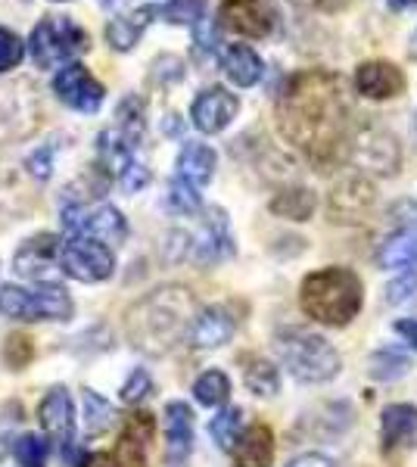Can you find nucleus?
Here are the masks:
<instances>
[{"label": "nucleus", "mask_w": 417, "mask_h": 467, "mask_svg": "<svg viewBox=\"0 0 417 467\" xmlns=\"http://www.w3.org/2000/svg\"><path fill=\"white\" fill-rule=\"evenodd\" d=\"M302 10H318V13H339L349 0H296Z\"/></svg>", "instance_id": "nucleus-47"}, {"label": "nucleus", "mask_w": 417, "mask_h": 467, "mask_svg": "<svg viewBox=\"0 0 417 467\" xmlns=\"http://www.w3.org/2000/svg\"><path fill=\"white\" fill-rule=\"evenodd\" d=\"M234 330H237V318H234L224 306H209L196 312L187 340H191L196 349H218V346H224L231 340Z\"/></svg>", "instance_id": "nucleus-20"}, {"label": "nucleus", "mask_w": 417, "mask_h": 467, "mask_svg": "<svg viewBox=\"0 0 417 467\" xmlns=\"http://www.w3.org/2000/svg\"><path fill=\"white\" fill-rule=\"evenodd\" d=\"M396 334L417 352V318H399L396 321Z\"/></svg>", "instance_id": "nucleus-48"}, {"label": "nucleus", "mask_w": 417, "mask_h": 467, "mask_svg": "<svg viewBox=\"0 0 417 467\" xmlns=\"http://www.w3.org/2000/svg\"><path fill=\"white\" fill-rule=\"evenodd\" d=\"M299 306L308 318L324 327H346L352 318H359L365 306V284L352 268H318L302 277Z\"/></svg>", "instance_id": "nucleus-3"}, {"label": "nucleus", "mask_w": 417, "mask_h": 467, "mask_svg": "<svg viewBox=\"0 0 417 467\" xmlns=\"http://www.w3.org/2000/svg\"><path fill=\"white\" fill-rule=\"evenodd\" d=\"M244 383L255 396H275L280 389V371L265 358H244Z\"/></svg>", "instance_id": "nucleus-30"}, {"label": "nucleus", "mask_w": 417, "mask_h": 467, "mask_svg": "<svg viewBox=\"0 0 417 467\" xmlns=\"http://www.w3.org/2000/svg\"><path fill=\"white\" fill-rule=\"evenodd\" d=\"M37 418H41V427L47 431V436L59 442V449H66V458H69L72 440H75V402L66 387H50L47 396L37 405Z\"/></svg>", "instance_id": "nucleus-14"}, {"label": "nucleus", "mask_w": 417, "mask_h": 467, "mask_svg": "<svg viewBox=\"0 0 417 467\" xmlns=\"http://www.w3.org/2000/svg\"><path fill=\"white\" fill-rule=\"evenodd\" d=\"M153 16H156V10L141 6V10L128 13V16L112 19L109 26H106V41H109V47L112 50H131L134 44L143 37V32H147V26L153 22Z\"/></svg>", "instance_id": "nucleus-26"}, {"label": "nucleus", "mask_w": 417, "mask_h": 467, "mask_svg": "<svg viewBox=\"0 0 417 467\" xmlns=\"http://www.w3.org/2000/svg\"><path fill=\"white\" fill-rule=\"evenodd\" d=\"M78 467H122V464L112 455H106V451H94V455H88Z\"/></svg>", "instance_id": "nucleus-49"}, {"label": "nucleus", "mask_w": 417, "mask_h": 467, "mask_svg": "<svg viewBox=\"0 0 417 467\" xmlns=\"http://www.w3.org/2000/svg\"><path fill=\"white\" fill-rule=\"evenodd\" d=\"M227 396H231V380H227V374L218 371V368L203 371L193 383V399L200 405H206V409H218V405H224Z\"/></svg>", "instance_id": "nucleus-31"}, {"label": "nucleus", "mask_w": 417, "mask_h": 467, "mask_svg": "<svg viewBox=\"0 0 417 467\" xmlns=\"http://www.w3.org/2000/svg\"><path fill=\"white\" fill-rule=\"evenodd\" d=\"M0 315L10 321H69L75 303L63 284H37V287H16L0 284Z\"/></svg>", "instance_id": "nucleus-5"}, {"label": "nucleus", "mask_w": 417, "mask_h": 467, "mask_svg": "<svg viewBox=\"0 0 417 467\" xmlns=\"http://www.w3.org/2000/svg\"><path fill=\"white\" fill-rule=\"evenodd\" d=\"M119 184H122V191H128V193H138L150 184V171L143 169L141 162H128L125 171L119 175Z\"/></svg>", "instance_id": "nucleus-43"}, {"label": "nucleus", "mask_w": 417, "mask_h": 467, "mask_svg": "<svg viewBox=\"0 0 417 467\" xmlns=\"http://www.w3.org/2000/svg\"><path fill=\"white\" fill-rule=\"evenodd\" d=\"M150 393H153V378H150V371H143V368H134V371L128 374V380L122 383V402L141 405Z\"/></svg>", "instance_id": "nucleus-39"}, {"label": "nucleus", "mask_w": 417, "mask_h": 467, "mask_svg": "<svg viewBox=\"0 0 417 467\" xmlns=\"http://www.w3.org/2000/svg\"><path fill=\"white\" fill-rule=\"evenodd\" d=\"M275 112L284 140L302 150L318 171H333L349 162L355 134L352 103L337 72L302 69L290 75Z\"/></svg>", "instance_id": "nucleus-1"}, {"label": "nucleus", "mask_w": 417, "mask_h": 467, "mask_svg": "<svg viewBox=\"0 0 417 467\" xmlns=\"http://www.w3.org/2000/svg\"><path fill=\"white\" fill-rule=\"evenodd\" d=\"M28 171H32L35 178H50V171H53V150L50 147H44V150H37V153L28 160Z\"/></svg>", "instance_id": "nucleus-45"}, {"label": "nucleus", "mask_w": 417, "mask_h": 467, "mask_svg": "<svg viewBox=\"0 0 417 467\" xmlns=\"http://www.w3.org/2000/svg\"><path fill=\"white\" fill-rule=\"evenodd\" d=\"M81 399H85V427H88V433L109 431L112 420H116V409H112L103 396H97L94 389H81Z\"/></svg>", "instance_id": "nucleus-34"}, {"label": "nucleus", "mask_w": 417, "mask_h": 467, "mask_svg": "<svg viewBox=\"0 0 417 467\" xmlns=\"http://www.w3.org/2000/svg\"><path fill=\"white\" fill-rule=\"evenodd\" d=\"M209 0H169L162 10V19L172 26H200L206 19Z\"/></svg>", "instance_id": "nucleus-35"}, {"label": "nucleus", "mask_w": 417, "mask_h": 467, "mask_svg": "<svg viewBox=\"0 0 417 467\" xmlns=\"http://www.w3.org/2000/svg\"><path fill=\"white\" fill-rule=\"evenodd\" d=\"M97 153H100L103 169H106V171H112V175H122L125 165H128V162H134V160H131L134 147L128 144V140L116 131V128H109V131H103L100 138H97Z\"/></svg>", "instance_id": "nucleus-29"}, {"label": "nucleus", "mask_w": 417, "mask_h": 467, "mask_svg": "<svg viewBox=\"0 0 417 467\" xmlns=\"http://www.w3.org/2000/svg\"><path fill=\"white\" fill-rule=\"evenodd\" d=\"M53 94H57L69 109L88 112L90 116V112H97L103 107L106 88L85 69V66L69 63L63 72H57V78H53Z\"/></svg>", "instance_id": "nucleus-9"}, {"label": "nucleus", "mask_w": 417, "mask_h": 467, "mask_svg": "<svg viewBox=\"0 0 417 467\" xmlns=\"http://www.w3.org/2000/svg\"><path fill=\"white\" fill-rule=\"evenodd\" d=\"M355 90L368 100H392L405 90V75L390 59H368L355 69Z\"/></svg>", "instance_id": "nucleus-15"}, {"label": "nucleus", "mask_w": 417, "mask_h": 467, "mask_svg": "<svg viewBox=\"0 0 417 467\" xmlns=\"http://www.w3.org/2000/svg\"><path fill=\"white\" fill-rule=\"evenodd\" d=\"M200 206H203L200 187L187 184V181H181V178H172V184H169V209L172 213L193 215V213H200Z\"/></svg>", "instance_id": "nucleus-36"}, {"label": "nucleus", "mask_w": 417, "mask_h": 467, "mask_svg": "<svg viewBox=\"0 0 417 467\" xmlns=\"http://www.w3.org/2000/svg\"><path fill=\"white\" fill-rule=\"evenodd\" d=\"M156 436V418L150 411H131L125 418V427L119 433L116 462L122 467H147L150 446Z\"/></svg>", "instance_id": "nucleus-13"}, {"label": "nucleus", "mask_w": 417, "mask_h": 467, "mask_svg": "<svg viewBox=\"0 0 417 467\" xmlns=\"http://www.w3.org/2000/svg\"><path fill=\"white\" fill-rule=\"evenodd\" d=\"M412 296H417V268H408L399 281H392L390 287H386V299H390L392 306L405 303V299H412Z\"/></svg>", "instance_id": "nucleus-41"}, {"label": "nucleus", "mask_w": 417, "mask_h": 467, "mask_svg": "<svg viewBox=\"0 0 417 467\" xmlns=\"http://www.w3.org/2000/svg\"><path fill=\"white\" fill-rule=\"evenodd\" d=\"M386 4H390V10H396V13H408L417 6V0H386Z\"/></svg>", "instance_id": "nucleus-50"}, {"label": "nucleus", "mask_w": 417, "mask_h": 467, "mask_svg": "<svg viewBox=\"0 0 417 467\" xmlns=\"http://www.w3.org/2000/svg\"><path fill=\"white\" fill-rule=\"evenodd\" d=\"M237 112H240V97L231 94V90L222 85H212L196 94V100L191 107V119L203 134H218L234 122Z\"/></svg>", "instance_id": "nucleus-12"}, {"label": "nucleus", "mask_w": 417, "mask_h": 467, "mask_svg": "<svg viewBox=\"0 0 417 467\" xmlns=\"http://www.w3.org/2000/svg\"><path fill=\"white\" fill-rule=\"evenodd\" d=\"M417 446V405L396 402L386 405L381 414V449L383 455H392L399 449Z\"/></svg>", "instance_id": "nucleus-18"}, {"label": "nucleus", "mask_w": 417, "mask_h": 467, "mask_svg": "<svg viewBox=\"0 0 417 467\" xmlns=\"http://www.w3.org/2000/svg\"><path fill=\"white\" fill-rule=\"evenodd\" d=\"M412 371V361H408V356H401L399 349H381L370 356V378L374 380H399L401 374Z\"/></svg>", "instance_id": "nucleus-33"}, {"label": "nucleus", "mask_w": 417, "mask_h": 467, "mask_svg": "<svg viewBox=\"0 0 417 467\" xmlns=\"http://www.w3.org/2000/svg\"><path fill=\"white\" fill-rule=\"evenodd\" d=\"M35 358V343L32 337L26 334H10L4 343V361L6 368H13V371H22V368H28Z\"/></svg>", "instance_id": "nucleus-37"}, {"label": "nucleus", "mask_w": 417, "mask_h": 467, "mask_svg": "<svg viewBox=\"0 0 417 467\" xmlns=\"http://www.w3.org/2000/svg\"><path fill=\"white\" fill-rule=\"evenodd\" d=\"M26 57V44L19 41L10 28H0V72H10L16 69Z\"/></svg>", "instance_id": "nucleus-40"}, {"label": "nucleus", "mask_w": 417, "mask_h": 467, "mask_svg": "<svg viewBox=\"0 0 417 467\" xmlns=\"http://www.w3.org/2000/svg\"><path fill=\"white\" fill-rule=\"evenodd\" d=\"M218 26L231 35L240 37H265L275 26V16H271L268 4L265 0H222L218 6Z\"/></svg>", "instance_id": "nucleus-11"}, {"label": "nucleus", "mask_w": 417, "mask_h": 467, "mask_svg": "<svg viewBox=\"0 0 417 467\" xmlns=\"http://www.w3.org/2000/svg\"><path fill=\"white\" fill-rule=\"evenodd\" d=\"M318 209V197L308 187H284L275 200H271V213L277 218H287V222H308Z\"/></svg>", "instance_id": "nucleus-27"}, {"label": "nucleus", "mask_w": 417, "mask_h": 467, "mask_svg": "<svg viewBox=\"0 0 417 467\" xmlns=\"http://www.w3.org/2000/svg\"><path fill=\"white\" fill-rule=\"evenodd\" d=\"M116 131L122 134L131 147H138L143 140V131H147V109H143V100L141 97H125L116 109Z\"/></svg>", "instance_id": "nucleus-28"}, {"label": "nucleus", "mask_w": 417, "mask_h": 467, "mask_svg": "<svg viewBox=\"0 0 417 467\" xmlns=\"http://www.w3.org/2000/svg\"><path fill=\"white\" fill-rule=\"evenodd\" d=\"M47 455H50V442L44 440V436L26 433V436H19V440H16V458H19V464L41 467Z\"/></svg>", "instance_id": "nucleus-38"}, {"label": "nucleus", "mask_w": 417, "mask_h": 467, "mask_svg": "<svg viewBox=\"0 0 417 467\" xmlns=\"http://www.w3.org/2000/svg\"><path fill=\"white\" fill-rule=\"evenodd\" d=\"M275 352L293 380L312 383V387L315 383L333 380L339 374V368H343L339 352L321 334H312V330H302V327L280 330L275 337Z\"/></svg>", "instance_id": "nucleus-4"}, {"label": "nucleus", "mask_w": 417, "mask_h": 467, "mask_svg": "<svg viewBox=\"0 0 417 467\" xmlns=\"http://www.w3.org/2000/svg\"><path fill=\"white\" fill-rule=\"evenodd\" d=\"M209 433L218 442V449H234L237 436L244 433V409H237V405L234 409H222L212 418Z\"/></svg>", "instance_id": "nucleus-32"}, {"label": "nucleus", "mask_w": 417, "mask_h": 467, "mask_svg": "<svg viewBox=\"0 0 417 467\" xmlns=\"http://www.w3.org/2000/svg\"><path fill=\"white\" fill-rule=\"evenodd\" d=\"M174 165H178V175L174 178L187 181V184H193V187H203V184H209L212 175H215L218 153L206 144H184Z\"/></svg>", "instance_id": "nucleus-23"}, {"label": "nucleus", "mask_w": 417, "mask_h": 467, "mask_svg": "<svg viewBox=\"0 0 417 467\" xmlns=\"http://www.w3.org/2000/svg\"><path fill=\"white\" fill-rule=\"evenodd\" d=\"M349 160L365 165L370 171H392L399 169V144L392 134L377 131V128H359L349 144Z\"/></svg>", "instance_id": "nucleus-10"}, {"label": "nucleus", "mask_w": 417, "mask_h": 467, "mask_svg": "<svg viewBox=\"0 0 417 467\" xmlns=\"http://www.w3.org/2000/svg\"><path fill=\"white\" fill-rule=\"evenodd\" d=\"M275 464V433L268 424H253L234 442V467H271Z\"/></svg>", "instance_id": "nucleus-22"}, {"label": "nucleus", "mask_w": 417, "mask_h": 467, "mask_svg": "<svg viewBox=\"0 0 417 467\" xmlns=\"http://www.w3.org/2000/svg\"><path fill=\"white\" fill-rule=\"evenodd\" d=\"M287 467H337V464H333V458L321 455V451H306V455L293 458Z\"/></svg>", "instance_id": "nucleus-46"}, {"label": "nucleus", "mask_w": 417, "mask_h": 467, "mask_svg": "<svg viewBox=\"0 0 417 467\" xmlns=\"http://www.w3.org/2000/svg\"><path fill=\"white\" fill-rule=\"evenodd\" d=\"M153 78L156 81H181L184 78V66L178 57H159L153 63Z\"/></svg>", "instance_id": "nucleus-44"}, {"label": "nucleus", "mask_w": 417, "mask_h": 467, "mask_svg": "<svg viewBox=\"0 0 417 467\" xmlns=\"http://www.w3.org/2000/svg\"><path fill=\"white\" fill-rule=\"evenodd\" d=\"M63 228L81 237H94L106 246H119L128 237V222L109 202H66Z\"/></svg>", "instance_id": "nucleus-8"}, {"label": "nucleus", "mask_w": 417, "mask_h": 467, "mask_svg": "<svg viewBox=\"0 0 417 467\" xmlns=\"http://www.w3.org/2000/svg\"><path fill=\"white\" fill-rule=\"evenodd\" d=\"M222 66H224L227 78H231L237 88L259 85L262 72H265L262 57L255 54L253 47H246V44H231V47H227L224 54H222Z\"/></svg>", "instance_id": "nucleus-24"}, {"label": "nucleus", "mask_w": 417, "mask_h": 467, "mask_svg": "<svg viewBox=\"0 0 417 467\" xmlns=\"http://www.w3.org/2000/svg\"><path fill=\"white\" fill-rule=\"evenodd\" d=\"M234 253H237V246H234L231 228H227V215L222 209H209L206 228L193 244V262L196 265H218V262L231 259Z\"/></svg>", "instance_id": "nucleus-19"}, {"label": "nucleus", "mask_w": 417, "mask_h": 467, "mask_svg": "<svg viewBox=\"0 0 417 467\" xmlns=\"http://www.w3.org/2000/svg\"><path fill=\"white\" fill-rule=\"evenodd\" d=\"M193 44H196V57L209 59L218 50V32H215V26H212V22H206V19H203L200 26H193Z\"/></svg>", "instance_id": "nucleus-42"}, {"label": "nucleus", "mask_w": 417, "mask_h": 467, "mask_svg": "<svg viewBox=\"0 0 417 467\" xmlns=\"http://www.w3.org/2000/svg\"><path fill=\"white\" fill-rule=\"evenodd\" d=\"M377 200L374 184L365 178H349L330 193V222H355Z\"/></svg>", "instance_id": "nucleus-21"}, {"label": "nucleus", "mask_w": 417, "mask_h": 467, "mask_svg": "<svg viewBox=\"0 0 417 467\" xmlns=\"http://www.w3.org/2000/svg\"><path fill=\"white\" fill-rule=\"evenodd\" d=\"M57 255H59V240L53 234H37V237L26 240L16 253V275L28 277L35 284H50L53 265H57Z\"/></svg>", "instance_id": "nucleus-17"}, {"label": "nucleus", "mask_w": 417, "mask_h": 467, "mask_svg": "<svg viewBox=\"0 0 417 467\" xmlns=\"http://www.w3.org/2000/svg\"><path fill=\"white\" fill-rule=\"evenodd\" d=\"M193 451V411L184 402L165 405V462L169 467H187Z\"/></svg>", "instance_id": "nucleus-16"}, {"label": "nucleus", "mask_w": 417, "mask_h": 467, "mask_svg": "<svg viewBox=\"0 0 417 467\" xmlns=\"http://www.w3.org/2000/svg\"><path fill=\"white\" fill-rule=\"evenodd\" d=\"M57 265L63 268V275H69L81 284H100L109 281L112 271H116V255H112V246L100 244V240L69 234L59 244Z\"/></svg>", "instance_id": "nucleus-7"}, {"label": "nucleus", "mask_w": 417, "mask_h": 467, "mask_svg": "<svg viewBox=\"0 0 417 467\" xmlns=\"http://www.w3.org/2000/svg\"><path fill=\"white\" fill-rule=\"evenodd\" d=\"M383 268H417V218L392 234L390 240L381 246V255H377Z\"/></svg>", "instance_id": "nucleus-25"}, {"label": "nucleus", "mask_w": 417, "mask_h": 467, "mask_svg": "<svg viewBox=\"0 0 417 467\" xmlns=\"http://www.w3.org/2000/svg\"><path fill=\"white\" fill-rule=\"evenodd\" d=\"M200 303L187 287L169 284L138 299L125 315V334L134 349L147 356H165L181 340H187Z\"/></svg>", "instance_id": "nucleus-2"}, {"label": "nucleus", "mask_w": 417, "mask_h": 467, "mask_svg": "<svg viewBox=\"0 0 417 467\" xmlns=\"http://www.w3.org/2000/svg\"><path fill=\"white\" fill-rule=\"evenodd\" d=\"M88 50V35L69 16H44L28 37V54L35 66L53 69L59 63H69Z\"/></svg>", "instance_id": "nucleus-6"}]
</instances>
